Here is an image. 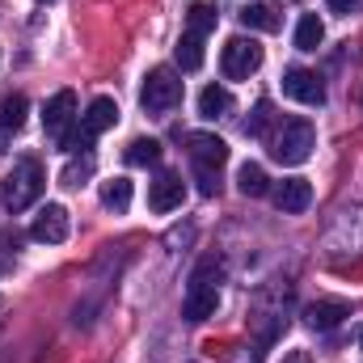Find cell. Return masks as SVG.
<instances>
[{
    "instance_id": "obj_22",
    "label": "cell",
    "mask_w": 363,
    "mask_h": 363,
    "mask_svg": "<svg viewBox=\"0 0 363 363\" xmlns=\"http://www.w3.org/2000/svg\"><path fill=\"white\" fill-rule=\"evenodd\" d=\"M26 110H30V101H26L21 93L4 97V101H0V127H4V131H17V127L26 123Z\"/></svg>"
},
{
    "instance_id": "obj_6",
    "label": "cell",
    "mask_w": 363,
    "mask_h": 363,
    "mask_svg": "<svg viewBox=\"0 0 363 363\" xmlns=\"http://www.w3.org/2000/svg\"><path fill=\"white\" fill-rule=\"evenodd\" d=\"M283 93H287L291 101H300V106H321V101H325L321 77L308 72V68H287V72H283Z\"/></svg>"
},
{
    "instance_id": "obj_24",
    "label": "cell",
    "mask_w": 363,
    "mask_h": 363,
    "mask_svg": "<svg viewBox=\"0 0 363 363\" xmlns=\"http://www.w3.org/2000/svg\"><path fill=\"white\" fill-rule=\"evenodd\" d=\"M89 178H93V157H89V152H85L81 161H68V165H64V174H60L64 186H85Z\"/></svg>"
},
{
    "instance_id": "obj_4",
    "label": "cell",
    "mask_w": 363,
    "mask_h": 363,
    "mask_svg": "<svg viewBox=\"0 0 363 363\" xmlns=\"http://www.w3.org/2000/svg\"><path fill=\"white\" fill-rule=\"evenodd\" d=\"M220 68H224L228 81H250L262 68V47L254 38H228L224 51H220Z\"/></svg>"
},
{
    "instance_id": "obj_8",
    "label": "cell",
    "mask_w": 363,
    "mask_h": 363,
    "mask_svg": "<svg viewBox=\"0 0 363 363\" xmlns=\"http://www.w3.org/2000/svg\"><path fill=\"white\" fill-rule=\"evenodd\" d=\"M182 199H186V182L178 174H161L157 182H148V211L169 216L182 207Z\"/></svg>"
},
{
    "instance_id": "obj_18",
    "label": "cell",
    "mask_w": 363,
    "mask_h": 363,
    "mask_svg": "<svg viewBox=\"0 0 363 363\" xmlns=\"http://www.w3.org/2000/svg\"><path fill=\"white\" fill-rule=\"evenodd\" d=\"M123 161H127V165H135V169H148V165H157V161H161V144H157V140H148V135H140V140H131V144H127Z\"/></svg>"
},
{
    "instance_id": "obj_9",
    "label": "cell",
    "mask_w": 363,
    "mask_h": 363,
    "mask_svg": "<svg viewBox=\"0 0 363 363\" xmlns=\"http://www.w3.org/2000/svg\"><path fill=\"white\" fill-rule=\"evenodd\" d=\"M186 148H190V161H194V165H207V169H220V165L228 161V144H224L220 135H211V131L186 135Z\"/></svg>"
},
{
    "instance_id": "obj_15",
    "label": "cell",
    "mask_w": 363,
    "mask_h": 363,
    "mask_svg": "<svg viewBox=\"0 0 363 363\" xmlns=\"http://www.w3.org/2000/svg\"><path fill=\"white\" fill-rule=\"evenodd\" d=\"M237 17H241L245 30H262V34H274L279 30V9H271V4H245Z\"/></svg>"
},
{
    "instance_id": "obj_12",
    "label": "cell",
    "mask_w": 363,
    "mask_h": 363,
    "mask_svg": "<svg viewBox=\"0 0 363 363\" xmlns=\"http://www.w3.org/2000/svg\"><path fill=\"white\" fill-rule=\"evenodd\" d=\"M118 123V101L114 97H93L89 110H85V118H81V131L89 135V140H97L101 131H110Z\"/></svg>"
},
{
    "instance_id": "obj_1",
    "label": "cell",
    "mask_w": 363,
    "mask_h": 363,
    "mask_svg": "<svg viewBox=\"0 0 363 363\" xmlns=\"http://www.w3.org/2000/svg\"><path fill=\"white\" fill-rule=\"evenodd\" d=\"M43 186H47L43 165H38L34 157H21V161L13 165V174L4 178V186H0V199H4V207H9V211H26V207H34V203H38Z\"/></svg>"
},
{
    "instance_id": "obj_25",
    "label": "cell",
    "mask_w": 363,
    "mask_h": 363,
    "mask_svg": "<svg viewBox=\"0 0 363 363\" xmlns=\"http://www.w3.org/2000/svg\"><path fill=\"white\" fill-rule=\"evenodd\" d=\"M194 182H199V194H207V199H216V194H220V169L194 165Z\"/></svg>"
},
{
    "instance_id": "obj_16",
    "label": "cell",
    "mask_w": 363,
    "mask_h": 363,
    "mask_svg": "<svg viewBox=\"0 0 363 363\" xmlns=\"http://www.w3.org/2000/svg\"><path fill=\"white\" fill-rule=\"evenodd\" d=\"M233 110V93L224 89V85H207V89L199 93V114L203 118H224Z\"/></svg>"
},
{
    "instance_id": "obj_14",
    "label": "cell",
    "mask_w": 363,
    "mask_h": 363,
    "mask_svg": "<svg viewBox=\"0 0 363 363\" xmlns=\"http://www.w3.org/2000/svg\"><path fill=\"white\" fill-rule=\"evenodd\" d=\"M237 190H241L245 199H262V194H271V178H267V169L254 165V161H245V165L237 169Z\"/></svg>"
},
{
    "instance_id": "obj_2",
    "label": "cell",
    "mask_w": 363,
    "mask_h": 363,
    "mask_svg": "<svg viewBox=\"0 0 363 363\" xmlns=\"http://www.w3.org/2000/svg\"><path fill=\"white\" fill-rule=\"evenodd\" d=\"M313 148H317V131H313L308 118L283 123V131L271 140V157L279 165H304V161L313 157Z\"/></svg>"
},
{
    "instance_id": "obj_21",
    "label": "cell",
    "mask_w": 363,
    "mask_h": 363,
    "mask_svg": "<svg viewBox=\"0 0 363 363\" xmlns=\"http://www.w3.org/2000/svg\"><path fill=\"white\" fill-rule=\"evenodd\" d=\"M211 30H216V9H211V4H203V0H199V4H190V9H186V34L207 38Z\"/></svg>"
},
{
    "instance_id": "obj_13",
    "label": "cell",
    "mask_w": 363,
    "mask_h": 363,
    "mask_svg": "<svg viewBox=\"0 0 363 363\" xmlns=\"http://www.w3.org/2000/svg\"><path fill=\"white\" fill-rule=\"evenodd\" d=\"M342 317H351V308L342 304V300H317V304H308L304 308V325L308 330H338L342 325Z\"/></svg>"
},
{
    "instance_id": "obj_26",
    "label": "cell",
    "mask_w": 363,
    "mask_h": 363,
    "mask_svg": "<svg viewBox=\"0 0 363 363\" xmlns=\"http://www.w3.org/2000/svg\"><path fill=\"white\" fill-rule=\"evenodd\" d=\"M325 4H330V13H338V17H347V13H351V9H355L359 0H325Z\"/></svg>"
},
{
    "instance_id": "obj_19",
    "label": "cell",
    "mask_w": 363,
    "mask_h": 363,
    "mask_svg": "<svg viewBox=\"0 0 363 363\" xmlns=\"http://www.w3.org/2000/svg\"><path fill=\"white\" fill-rule=\"evenodd\" d=\"M174 55H178L182 72H199V68H203V38H199V34H182L178 47H174Z\"/></svg>"
},
{
    "instance_id": "obj_5",
    "label": "cell",
    "mask_w": 363,
    "mask_h": 363,
    "mask_svg": "<svg viewBox=\"0 0 363 363\" xmlns=\"http://www.w3.org/2000/svg\"><path fill=\"white\" fill-rule=\"evenodd\" d=\"M216 308H220V291H216V283H207V279H190L186 300H182V317L199 325V321L216 317Z\"/></svg>"
},
{
    "instance_id": "obj_10",
    "label": "cell",
    "mask_w": 363,
    "mask_h": 363,
    "mask_svg": "<svg viewBox=\"0 0 363 363\" xmlns=\"http://www.w3.org/2000/svg\"><path fill=\"white\" fill-rule=\"evenodd\" d=\"M308 203H313V182L308 178H283L274 186V207L283 216H300V211H308Z\"/></svg>"
},
{
    "instance_id": "obj_27",
    "label": "cell",
    "mask_w": 363,
    "mask_h": 363,
    "mask_svg": "<svg viewBox=\"0 0 363 363\" xmlns=\"http://www.w3.org/2000/svg\"><path fill=\"white\" fill-rule=\"evenodd\" d=\"M283 363H313L308 351H291V355H283Z\"/></svg>"
},
{
    "instance_id": "obj_20",
    "label": "cell",
    "mask_w": 363,
    "mask_h": 363,
    "mask_svg": "<svg viewBox=\"0 0 363 363\" xmlns=\"http://www.w3.org/2000/svg\"><path fill=\"white\" fill-rule=\"evenodd\" d=\"M321 38H325L321 17H317V13H304V17H300V26H296V47H300V51H317V47H321Z\"/></svg>"
},
{
    "instance_id": "obj_17",
    "label": "cell",
    "mask_w": 363,
    "mask_h": 363,
    "mask_svg": "<svg viewBox=\"0 0 363 363\" xmlns=\"http://www.w3.org/2000/svg\"><path fill=\"white\" fill-rule=\"evenodd\" d=\"M101 207H106V211H114V216H123V211L131 207V182H127V178L101 182Z\"/></svg>"
},
{
    "instance_id": "obj_3",
    "label": "cell",
    "mask_w": 363,
    "mask_h": 363,
    "mask_svg": "<svg viewBox=\"0 0 363 363\" xmlns=\"http://www.w3.org/2000/svg\"><path fill=\"white\" fill-rule=\"evenodd\" d=\"M182 101V77L174 68H152L148 77H144V85H140V106L148 110V114H165V110H174Z\"/></svg>"
},
{
    "instance_id": "obj_11",
    "label": "cell",
    "mask_w": 363,
    "mask_h": 363,
    "mask_svg": "<svg viewBox=\"0 0 363 363\" xmlns=\"http://www.w3.org/2000/svg\"><path fill=\"white\" fill-rule=\"evenodd\" d=\"M72 118H77V93L72 89H60L51 101H47V110H43V127H47V135H64L68 127H72Z\"/></svg>"
},
{
    "instance_id": "obj_23",
    "label": "cell",
    "mask_w": 363,
    "mask_h": 363,
    "mask_svg": "<svg viewBox=\"0 0 363 363\" xmlns=\"http://www.w3.org/2000/svg\"><path fill=\"white\" fill-rule=\"evenodd\" d=\"M271 123H274V106H271V101H258V106H254V114H250V123H245V135L262 140V135L271 131Z\"/></svg>"
},
{
    "instance_id": "obj_7",
    "label": "cell",
    "mask_w": 363,
    "mask_h": 363,
    "mask_svg": "<svg viewBox=\"0 0 363 363\" xmlns=\"http://www.w3.org/2000/svg\"><path fill=\"white\" fill-rule=\"evenodd\" d=\"M30 237L43 241V245H60V241H68V211H64L60 203L38 207V216H34V224H30Z\"/></svg>"
},
{
    "instance_id": "obj_28",
    "label": "cell",
    "mask_w": 363,
    "mask_h": 363,
    "mask_svg": "<svg viewBox=\"0 0 363 363\" xmlns=\"http://www.w3.org/2000/svg\"><path fill=\"white\" fill-rule=\"evenodd\" d=\"M359 347H363V325H359Z\"/></svg>"
}]
</instances>
